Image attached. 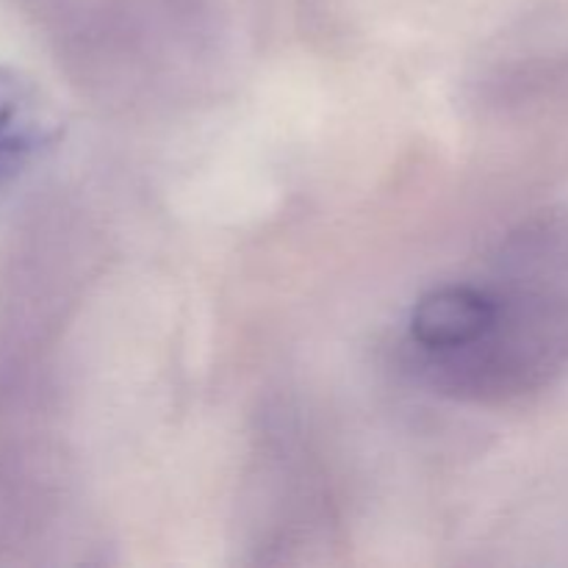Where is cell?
I'll return each mask as SVG.
<instances>
[{
    "label": "cell",
    "mask_w": 568,
    "mask_h": 568,
    "mask_svg": "<svg viewBox=\"0 0 568 568\" xmlns=\"http://www.w3.org/2000/svg\"><path fill=\"white\" fill-rule=\"evenodd\" d=\"M477 281L486 294L480 333L422 375L464 403L541 392L568 369V222L536 220L510 233Z\"/></svg>",
    "instance_id": "6da1fadb"
},
{
    "label": "cell",
    "mask_w": 568,
    "mask_h": 568,
    "mask_svg": "<svg viewBox=\"0 0 568 568\" xmlns=\"http://www.w3.org/2000/svg\"><path fill=\"white\" fill-rule=\"evenodd\" d=\"M61 133V120L39 87L0 67V189L22 175Z\"/></svg>",
    "instance_id": "7a4b0ae2"
}]
</instances>
